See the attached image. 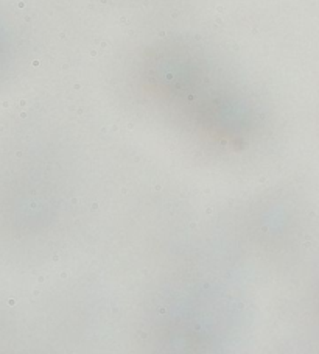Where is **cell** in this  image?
I'll use <instances>...</instances> for the list:
<instances>
[]
</instances>
